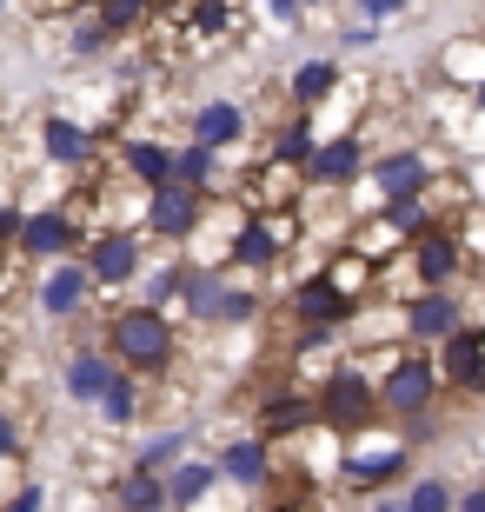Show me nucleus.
<instances>
[{
	"instance_id": "1",
	"label": "nucleus",
	"mask_w": 485,
	"mask_h": 512,
	"mask_svg": "<svg viewBox=\"0 0 485 512\" xmlns=\"http://www.w3.org/2000/svg\"><path fill=\"white\" fill-rule=\"evenodd\" d=\"M107 353H113V373H140V380H160L173 373L180 360V333H173L167 313H153V306H127V313H113L107 320Z\"/></svg>"
},
{
	"instance_id": "2",
	"label": "nucleus",
	"mask_w": 485,
	"mask_h": 512,
	"mask_svg": "<svg viewBox=\"0 0 485 512\" xmlns=\"http://www.w3.org/2000/svg\"><path fill=\"white\" fill-rule=\"evenodd\" d=\"M406 459H412V446H406L399 433L359 426V433L339 439V466H333V479H339V486H353V493H379L386 479L406 473Z\"/></svg>"
},
{
	"instance_id": "3",
	"label": "nucleus",
	"mask_w": 485,
	"mask_h": 512,
	"mask_svg": "<svg viewBox=\"0 0 485 512\" xmlns=\"http://www.w3.org/2000/svg\"><path fill=\"white\" fill-rule=\"evenodd\" d=\"M373 380L366 373H353L346 360H333V373L319 380V399H313V419L326 426L333 439H346V433H359V426H373Z\"/></svg>"
},
{
	"instance_id": "4",
	"label": "nucleus",
	"mask_w": 485,
	"mask_h": 512,
	"mask_svg": "<svg viewBox=\"0 0 485 512\" xmlns=\"http://www.w3.org/2000/svg\"><path fill=\"white\" fill-rule=\"evenodd\" d=\"M373 87H379V74H366V67H353V74H346V67H339L333 94H326L313 114H306V127H313V147H319V140H359V120L373 114V100H366Z\"/></svg>"
},
{
	"instance_id": "5",
	"label": "nucleus",
	"mask_w": 485,
	"mask_h": 512,
	"mask_svg": "<svg viewBox=\"0 0 485 512\" xmlns=\"http://www.w3.org/2000/svg\"><path fill=\"white\" fill-rule=\"evenodd\" d=\"M432 393H439V373H432L426 353H406L392 373H379V380H373V406H386V413H406V419L426 413Z\"/></svg>"
},
{
	"instance_id": "6",
	"label": "nucleus",
	"mask_w": 485,
	"mask_h": 512,
	"mask_svg": "<svg viewBox=\"0 0 485 512\" xmlns=\"http://www.w3.org/2000/svg\"><path fill=\"white\" fill-rule=\"evenodd\" d=\"M80 247V233H74V220H67V213L60 207H34V213H20V227H14V253L27 266L34 260H67V253Z\"/></svg>"
},
{
	"instance_id": "7",
	"label": "nucleus",
	"mask_w": 485,
	"mask_h": 512,
	"mask_svg": "<svg viewBox=\"0 0 485 512\" xmlns=\"http://www.w3.org/2000/svg\"><path fill=\"white\" fill-rule=\"evenodd\" d=\"M432 167H439V160H432V153H419V147L379 153V160H366V187L379 193V207H386V200H412V193L426 187Z\"/></svg>"
},
{
	"instance_id": "8",
	"label": "nucleus",
	"mask_w": 485,
	"mask_h": 512,
	"mask_svg": "<svg viewBox=\"0 0 485 512\" xmlns=\"http://www.w3.org/2000/svg\"><path fill=\"white\" fill-rule=\"evenodd\" d=\"M412 200H419V213H426V227L446 233L466 207H479V187H472L459 167H432V173H426V187L412 193Z\"/></svg>"
},
{
	"instance_id": "9",
	"label": "nucleus",
	"mask_w": 485,
	"mask_h": 512,
	"mask_svg": "<svg viewBox=\"0 0 485 512\" xmlns=\"http://www.w3.org/2000/svg\"><path fill=\"white\" fill-rule=\"evenodd\" d=\"M399 320H406V340H452L459 326H466V300L459 293H419V300L399 306Z\"/></svg>"
},
{
	"instance_id": "10",
	"label": "nucleus",
	"mask_w": 485,
	"mask_h": 512,
	"mask_svg": "<svg viewBox=\"0 0 485 512\" xmlns=\"http://www.w3.org/2000/svg\"><path fill=\"white\" fill-rule=\"evenodd\" d=\"M113 167L127 173V180H140V193L173 187V147H160V140H147V133H120Z\"/></svg>"
},
{
	"instance_id": "11",
	"label": "nucleus",
	"mask_w": 485,
	"mask_h": 512,
	"mask_svg": "<svg viewBox=\"0 0 485 512\" xmlns=\"http://www.w3.org/2000/svg\"><path fill=\"white\" fill-rule=\"evenodd\" d=\"M200 213H206V200L200 193H187V187H160V193H147V233H160V240H173V247H187V233L200 227Z\"/></svg>"
},
{
	"instance_id": "12",
	"label": "nucleus",
	"mask_w": 485,
	"mask_h": 512,
	"mask_svg": "<svg viewBox=\"0 0 485 512\" xmlns=\"http://www.w3.org/2000/svg\"><path fill=\"white\" fill-rule=\"evenodd\" d=\"M87 286H120L140 273V233H100L87 240V260H80Z\"/></svg>"
},
{
	"instance_id": "13",
	"label": "nucleus",
	"mask_w": 485,
	"mask_h": 512,
	"mask_svg": "<svg viewBox=\"0 0 485 512\" xmlns=\"http://www.w3.org/2000/svg\"><path fill=\"white\" fill-rule=\"evenodd\" d=\"M432 74H439V87H446V94L472 100V94L485 87V34H459V40H446Z\"/></svg>"
},
{
	"instance_id": "14",
	"label": "nucleus",
	"mask_w": 485,
	"mask_h": 512,
	"mask_svg": "<svg viewBox=\"0 0 485 512\" xmlns=\"http://www.w3.org/2000/svg\"><path fill=\"white\" fill-rule=\"evenodd\" d=\"M299 173H306V187H353L359 173H366V147L359 140H319Z\"/></svg>"
},
{
	"instance_id": "15",
	"label": "nucleus",
	"mask_w": 485,
	"mask_h": 512,
	"mask_svg": "<svg viewBox=\"0 0 485 512\" xmlns=\"http://www.w3.org/2000/svg\"><path fill=\"white\" fill-rule=\"evenodd\" d=\"M40 147H47V167H60V173L94 167V133L80 127V120H67V114H54L47 127H40Z\"/></svg>"
},
{
	"instance_id": "16",
	"label": "nucleus",
	"mask_w": 485,
	"mask_h": 512,
	"mask_svg": "<svg viewBox=\"0 0 485 512\" xmlns=\"http://www.w3.org/2000/svg\"><path fill=\"white\" fill-rule=\"evenodd\" d=\"M306 426H319L313 399H306V393H280V399H266V406H260V433H253V439H260V446H286V439H299Z\"/></svg>"
},
{
	"instance_id": "17",
	"label": "nucleus",
	"mask_w": 485,
	"mask_h": 512,
	"mask_svg": "<svg viewBox=\"0 0 485 512\" xmlns=\"http://www.w3.org/2000/svg\"><path fill=\"white\" fill-rule=\"evenodd\" d=\"M373 273H379V266H366V260H359V253H346V247H339V253H326V266H319L313 280L326 286L333 300L359 306V300H366V293H373Z\"/></svg>"
},
{
	"instance_id": "18",
	"label": "nucleus",
	"mask_w": 485,
	"mask_h": 512,
	"mask_svg": "<svg viewBox=\"0 0 485 512\" xmlns=\"http://www.w3.org/2000/svg\"><path fill=\"white\" fill-rule=\"evenodd\" d=\"M240 133H246V107H240V100H206L200 114H193V140H187V147L220 153V147H233Z\"/></svg>"
},
{
	"instance_id": "19",
	"label": "nucleus",
	"mask_w": 485,
	"mask_h": 512,
	"mask_svg": "<svg viewBox=\"0 0 485 512\" xmlns=\"http://www.w3.org/2000/svg\"><path fill=\"white\" fill-rule=\"evenodd\" d=\"M333 80H339V60H333V54L299 60V67H293V80H286V107H293V114L306 120V114L319 107V100L333 94Z\"/></svg>"
},
{
	"instance_id": "20",
	"label": "nucleus",
	"mask_w": 485,
	"mask_h": 512,
	"mask_svg": "<svg viewBox=\"0 0 485 512\" xmlns=\"http://www.w3.org/2000/svg\"><path fill=\"white\" fill-rule=\"evenodd\" d=\"M293 320L306 326V333H333V326L353 320V306L333 300V293H326L319 280H299V286H293Z\"/></svg>"
},
{
	"instance_id": "21",
	"label": "nucleus",
	"mask_w": 485,
	"mask_h": 512,
	"mask_svg": "<svg viewBox=\"0 0 485 512\" xmlns=\"http://www.w3.org/2000/svg\"><path fill=\"white\" fill-rule=\"evenodd\" d=\"M432 373H439V386H479V333L472 326H459L452 340H439V360H432Z\"/></svg>"
},
{
	"instance_id": "22",
	"label": "nucleus",
	"mask_w": 485,
	"mask_h": 512,
	"mask_svg": "<svg viewBox=\"0 0 485 512\" xmlns=\"http://www.w3.org/2000/svg\"><path fill=\"white\" fill-rule=\"evenodd\" d=\"M87 293H94V286H87V273H80V260H60L54 273L40 280V306H47L54 320H74L80 306H87Z\"/></svg>"
},
{
	"instance_id": "23",
	"label": "nucleus",
	"mask_w": 485,
	"mask_h": 512,
	"mask_svg": "<svg viewBox=\"0 0 485 512\" xmlns=\"http://www.w3.org/2000/svg\"><path fill=\"white\" fill-rule=\"evenodd\" d=\"M266 466H273V446H260V439H233V446L213 459V473L233 479V486H260Z\"/></svg>"
},
{
	"instance_id": "24",
	"label": "nucleus",
	"mask_w": 485,
	"mask_h": 512,
	"mask_svg": "<svg viewBox=\"0 0 485 512\" xmlns=\"http://www.w3.org/2000/svg\"><path fill=\"white\" fill-rule=\"evenodd\" d=\"M213 486H220L213 459H180V466H173V479H160V493H167V506H173V512H187L193 499H206Z\"/></svg>"
},
{
	"instance_id": "25",
	"label": "nucleus",
	"mask_w": 485,
	"mask_h": 512,
	"mask_svg": "<svg viewBox=\"0 0 485 512\" xmlns=\"http://www.w3.org/2000/svg\"><path fill=\"white\" fill-rule=\"evenodd\" d=\"M74 459H80V479L87 486H113L120 479V433H87L74 446Z\"/></svg>"
},
{
	"instance_id": "26",
	"label": "nucleus",
	"mask_w": 485,
	"mask_h": 512,
	"mask_svg": "<svg viewBox=\"0 0 485 512\" xmlns=\"http://www.w3.org/2000/svg\"><path fill=\"white\" fill-rule=\"evenodd\" d=\"M94 406H100V433H127L133 419H140V386H133L127 373H113L107 393H100Z\"/></svg>"
},
{
	"instance_id": "27",
	"label": "nucleus",
	"mask_w": 485,
	"mask_h": 512,
	"mask_svg": "<svg viewBox=\"0 0 485 512\" xmlns=\"http://www.w3.org/2000/svg\"><path fill=\"white\" fill-rule=\"evenodd\" d=\"M113 512H167V493L153 473H120L113 479Z\"/></svg>"
},
{
	"instance_id": "28",
	"label": "nucleus",
	"mask_w": 485,
	"mask_h": 512,
	"mask_svg": "<svg viewBox=\"0 0 485 512\" xmlns=\"http://www.w3.org/2000/svg\"><path fill=\"white\" fill-rule=\"evenodd\" d=\"M107 380H113L107 353H74V360H67V393H74V399H100Z\"/></svg>"
},
{
	"instance_id": "29",
	"label": "nucleus",
	"mask_w": 485,
	"mask_h": 512,
	"mask_svg": "<svg viewBox=\"0 0 485 512\" xmlns=\"http://www.w3.org/2000/svg\"><path fill=\"white\" fill-rule=\"evenodd\" d=\"M446 233H452V247H459V260L479 266V260H485V200H479V207H466Z\"/></svg>"
},
{
	"instance_id": "30",
	"label": "nucleus",
	"mask_w": 485,
	"mask_h": 512,
	"mask_svg": "<svg viewBox=\"0 0 485 512\" xmlns=\"http://www.w3.org/2000/svg\"><path fill=\"white\" fill-rule=\"evenodd\" d=\"M180 453H187V433L173 426V433H160V439L140 446V459H133L127 473H153V479H160V466H180Z\"/></svg>"
},
{
	"instance_id": "31",
	"label": "nucleus",
	"mask_w": 485,
	"mask_h": 512,
	"mask_svg": "<svg viewBox=\"0 0 485 512\" xmlns=\"http://www.w3.org/2000/svg\"><path fill=\"white\" fill-rule=\"evenodd\" d=\"M260 313V293L253 286H220V313H213V326H246Z\"/></svg>"
},
{
	"instance_id": "32",
	"label": "nucleus",
	"mask_w": 485,
	"mask_h": 512,
	"mask_svg": "<svg viewBox=\"0 0 485 512\" xmlns=\"http://www.w3.org/2000/svg\"><path fill=\"white\" fill-rule=\"evenodd\" d=\"M140 20H147V7H133V0H120V7H94V27H100L107 40L140 34Z\"/></svg>"
},
{
	"instance_id": "33",
	"label": "nucleus",
	"mask_w": 485,
	"mask_h": 512,
	"mask_svg": "<svg viewBox=\"0 0 485 512\" xmlns=\"http://www.w3.org/2000/svg\"><path fill=\"white\" fill-rule=\"evenodd\" d=\"M27 293V260L14 253V240H0V306H14Z\"/></svg>"
},
{
	"instance_id": "34",
	"label": "nucleus",
	"mask_w": 485,
	"mask_h": 512,
	"mask_svg": "<svg viewBox=\"0 0 485 512\" xmlns=\"http://www.w3.org/2000/svg\"><path fill=\"white\" fill-rule=\"evenodd\" d=\"M399 506H406V512H452V486H446V479H419Z\"/></svg>"
},
{
	"instance_id": "35",
	"label": "nucleus",
	"mask_w": 485,
	"mask_h": 512,
	"mask_svg": "<svg viewBox=\"0 0 485 512\" xmlns=\"http://www.w3.org/2000/svg\"><path fill=\"white\" fill-rule=\"evenodd\" d=\"M113 40L100 34L94 27V14H74V47H67V54H80V60H94V54H107Z\"/></svg>"
},
{
	"instance_id": "36",
	"label": "nucleus",
	"mask_w": 485,
	"mask_h": 512,
	"mask_svg": "<svg viewBox=\"0 0 485 512\" xmlns=\"http://www.w3.org/2000/svg\"><path fill=\"white\" fill-rule=\"evenodd\" d=\"M452 512H485V486H472L466 499H452Z\"/></svg>"
},
{
	"instance_id": "37",
	"label": "nucleus",
	"mask_w": 485,
	"mask_h": 512,
	"mask_svg": "<svg viewBox=\"0 0 485 512\" xmlns=\"http://www.w3.org/2000/svg\"><path fill=\"white\" fill-rule=\"evenodd\" d=\"M472 333H479V386L472 393H485V326H472Z\"/></svg>"
},
{
	"instance_id": "38",
	"label": "nucleus",
	"mask_w": 485,
	"mask_h": 512,
	"mask_svg": "<svg viewBox=\"0 0 485 512\" xmlns=\"http://www.w3.org/2000/svg\"><path fill=\"white\" fill-rule=\"evenodd\" d=\"M373 512H406V506H399V499H379V506Z\"/></svg>"
}]
</instances>
